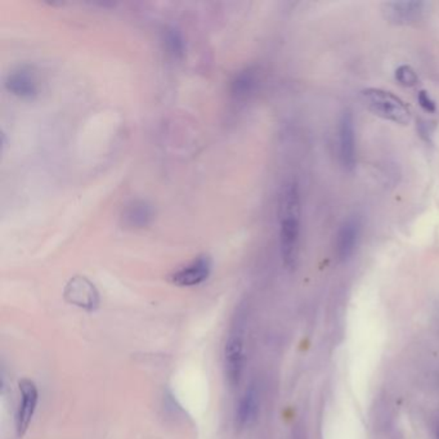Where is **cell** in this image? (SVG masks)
Wrapping results in <instances>:
<instances>
[{
  "instance_id": "obj_2",
  "label": "cell",
  "mask_w": 439,
  "mask_h": 439,
  "mask_svg": "<svg viewBox=\"0 0 439 439\" xmlns=\"http://www.w3.org/2000/svg\"><path fill=\"white\" fill-rule=\"evenodd\" d=\"M245 334L247 326L242 316L232 324L223 349L224 375L231 388L240 384L245 366Z\"/></svg>"
},
{
  "instance_id": "obj_3",
  "label": "cell",
  "mask_w": 439,
  "mask_h": 439,
  "mask_svg": "<svg viewBox=\"0 0 439 439\" xmlns=\"http://www.w3.org/2000/svg\"><path fill=\"white\" fill-rule=\"evenodd\" d=\"M365 106L370 110L374 115L395 124L406 125L411 122V111L409 106L393 93L369 88L361 93Z\"/></svg>"
},
{
  "instance_id": "obj_13",
  "label": "cell",
  "mask_w": 439,
  "mask_h": 439,
  "mask_svg": "<svg viewBox=\"0 0 439 439\" xmlns=\"http://www.w3.org/2000/svg\"><path fill=\"white\" fill-rule=\"evenodd\" d=\"M258 83V77L254 70L247 69L239 75H236L232 83V93L237 97H247V94L254 91Z\"/></svg>"
},
{
  "instance_id": "obj_4",
  "label": "cell",
  "mask_w": 439,
  "mask_h": 439,
  "mask_svg": "<svg viewBox=\"0 0 439 439\" xmlns=\"http://www.w3.org/2000/svg\"><path fill=\"white\" fill-rule=\"evenodd\" d=\"M18 386H20L21 401H20V406L15 415V432L21 438L27 432L32 421V417L35 415V411L38 407L39 392L35 383L29 379H22L18 383Z\"/></svg>"
},
{
  "instance_id": "obj_12",
  "label": "cell",
  "mask_w": 439,
  "mask_h": 439,
  "mask_svg": "<svg viewBox=\"0 0 439 439\" xmlns=\"http://www.w3.org/2000/svg\"><path fill=\"white\" fill-rule=\"evenodd\" d=\"M152 218H154V210L146 201H131L124 210V224L129 228H136V230L145 228L151 223Z\"/></svg>"
},
{
  "instance_id": "obj_15",
  "label": "cell",
  "mask_w": 439,
  "mask_h": 439,
  "mask_svg": "<svg viewBox=\"0 0 439 439\" xmlns=\"http://www.w3.org/2000/svg\"><path fill=\"white\" fill-rule=\"evenodd\" d=\"M395 80L398 81V84L402 86H406V88H411V86H415L419 81L417 79V72L414 70L411 69L407 65H403L400 66L398 69L395 70Z\"/></svg>"
},
{
  "instance_id": "obj_5",
  "label": "cell",
  "mask_w": 439,
  "mask_h": 439,
  "mask_svg": "<svg viewBox=\"0 0 439 439\" xmlns=\"http://www.w3.org/2000/svg\"><path fill=\"white\" fill-rule=\"evenodd\" d=\"M65 299L85 310H96L100 306V295L96 286L88 278L77 276L71 278L65 287Z\"/></svg>"
},
{
  "instance_id": "obj_10",
  "label": "cell",
  "mask_w": 439,
  "mask_h": 439,
  "mask_svg": "<svg viewBox=\"0 0 439 439\" xmlns=\"http://www.w3.org/2000/svg\"><path fill=\"white\" fill-rule=\"evenodd\" d=\"M259 412V393L255 386H250L241 395L235 414V424L239 429H247L254 424Z\"/></svg>"
},
{
  "instance_id": "obj_6",
  "label": "cell",
  "mask_w": 439,
  "mask_h": 439,
  "mask_svg": "<svg viewBox=\"0 0 439 439\" xmlns=\"http://www.w3.org/2000/svg\"><path fill=\"white\" fill-rule=\"evenodd\" d=\"M211 272V259L207 255H201L193 262L176 270L170 276V282L181 287H192L208 280Z\"/></svg>"
},
{
  "instance_id": "obj_7",
  "label": "cell",
  "mask_w": 439,
  "mask_h": 439,
  "mask_svg": "<svg viewBox=\"0 0 439 439\" xmlns=\"http://www.w3.org/2000/svg\"><path fill=\"white\" fill-rule=\"evenodd\" d=\"M6 86L9 92L23 100H31L38 94L37 75L29 66L12 70L6 79Z\"/></svg>"
},
{
  "instance_id": "obj_16",
  "label": "cell",
  "mask_w": 439,
  "mask_h": 439,
  "mask_svg": "<svg viewBox=\"0 0 439 439\" xmlns=\"http://www.w3.org/2000/svg\"><path fill=\"white\" fill-rule=\"evenodd\" d=\"M417 100H419V105L421 106V108L426 111V112H435L437 111V105L435 102L433 100L432 97L429 96V93L425 92V91H420L417 94Z\"/></svg>"
},
{
  "instance_id": "obj_14",
  "label": "cell",
  "mask_w": 439,
  "mask_h": 439,
  "mask_svg": "<svg viewBox=\"0 0 439 439\" xmlns=\"http://www.w3.org/2000/svg\"><path fill=\"white\" fill-rule=\"evenodd\" d=\"M165 46L168 48V52L174 57L183 53V39L176 29L165 31Z\"/></svg>"
},
{
  "instance_id": "obj_11",
  "label": "cell",
  "mask_w": 439,
  "mask_h": 439,
  "mask_svg": "<svg viewBox=\"0 0 439 439\" xmlns=\"http://www.w3.org/2000/svg\"><path fill=\"white\" fill-rule=\"evenodd\" d=\"M360 233L361 224L357 218H350L341 225L336 239V255L340 261H347L355 253Z\"/></svg>"
},
{
  "instance_id": "obj_1",
  "label": "cell",
  "mask_w": 439,
  "mask_h": 439,
  "mask_svg": "<svg viewBox=\"0 0 439 439\" xmlns=\"http://www.w3.org/2000/svg\"><path fill=\"white\" fill-rule=\"evenodd\" d=\"M301 240V197L295 182L285 185L280 201V245L282 261L294 268L299 256Z\"/></svg>"
},
{
  "instance_id": "obj_9",
  "label": "cell",
  "mask_w": 439,
  "mask_h": 439,
  "mask_svg": "<svg viewBox=\"0 0 439 439\" xmlns=\"http://www.w3.org/2000/svg\"><path fill=\"white\" fill-rule=\"evenodd\" d=\"M424 12L425 3L423 1H393L386 3L384 8L386 18L397 25L417 22L423 17Z\"/></svg>"
},
{
  "instance_id": "obj_8",
  "label": "cell",
  "mask_w": 439,
  "mask_h": 439,
  "mask_svg": "<svg viewBox=\"0 0 439 439\" xmlns=\"http://www.w3.org/2000/svg\"><path fill=\"white\" fill-rule=\"evenodd\" d=\"M340 162L346 170L355 169V122L350 112H344L339 125Z\"/></svg>"
}]
</instances>
